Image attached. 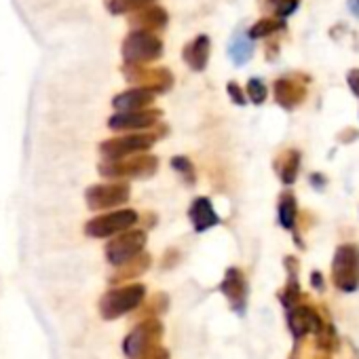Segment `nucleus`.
<instances>
[{"mask_svg": "<svg viewBox=\"0 0 359 359\" xmlns=\"http://www.w3.org/2000/svg\"><path fill=\"white\" fill-rule=\"evenodd\" d=\"M158 140L156 133H144V131H131L112 140H106L100 144V152L104 161H116L135 152H146L152 148V144Z\"/></svg>", "mask_w": 359, "mask_h": 359, "instance_id": "nucleus-5", "label": "nucleus"}, {"mask_svg": "<svg viewBox=\"0 0 359 359\" xmlns=\"http://www.w3.org/2000/svg\"><path fill=\"white\" fill-rule=\"evenodd\" d=\"M220 292L226 296V300L231 302L235 313H243L245 311V302H248V281L245 275L239 269H229L222 283H220Z\"/></svg>", "mask_w": 359, "mask_h": 359, "instance_id": "nucleus-13", "label": "nucleus"}, {"mask_svg": "<svg viewBox=\"0 0 359 359\" xmlns=\"http://www.w3.org/2000/svg\"><path fill=\"white\" fill-rule=\"evenodd\" d=\"M146 245V233L144 231H123L118 233L108 245H106V260L112 266H118L127 260H131L133 256H137L140 252H144Z\"/></svg>", "mask_w": 359, "mask_h": 359, "instance_id": "nucleus-10", "label": "nucleus"}, {"mask_svg": "<svg viewBox=\"0 0 359 359\" xmlns=\"http://www.w3.org/2000/svg\"><path fill=\"white\" fill-rule=\"evenodd\" d=\"M131 197V187L127 182H108V184H93L85 191V201L87 208L93 212H104L112 210L118 205H125Z\"/></svg>", "mask_w": 359, "mask_h": 359, "instance_id": "nucleus-7", "label": "nucleus"}, {"mask_svg": "<svg viewBox=\"0 0 359 359\" xmlns=\"http://www.w3.org/2000/svg\"><path fill=\"white\" fill-rule=\"evenodd\" d=\"M123 74L131 85L144 87L152 93H165L173 87V74L167 68H148L144 64H127L125 62Z\"/></svg>", "mask_w": 359, "mask_h": 359, "instance_id": "nucleus-8", "label": "nucleus"}, {"mask_svg": "<svg viewBox=\"0 0 359 359\" xmlns=\"http://www.w3.org/2000/svg\"><path fill=\"white\" fill-rule=\"evenodd\" d=\"M321 325H323V319L315 306L298 302L292 309H287V327L296 340L304 338L306 334H315Z\"/></svg>", "mask_w": 359, "mask_h": 359, "instance_id": "nucleus-12", "label": "nucleus"}, {"mask_svg": "<svg viewBox=\"0 0 359 359\" xmlns=\"http://www.w3.org/2000/svg\"><path fill=\"white\" fill-rule=\"evenodd\" d=\"M167 22H169L167 11L163 7L154 5V3L152 5H146V7H142L137 11H133L131 13V20H129V24H131L133 30L137 28V30H150V32H156V30L165 28Z\"/></svg>", "mask_w": 359, "mask_h": 359, "instance_id": "nucleus-15", "label": "nucleus"}, {"mask_svg": "<svg viewBox=\"0 0 359 359\" xmlns=\"http://www.w3.org/2000/svg\"><path fill=\"white\" fill-rule=\"evenodd\" d=\"M245 91H248L250 102H254V104H262L266 100V87L260 79H250Z\"/></svg>", "mask_w": 359, "mask_h": 359, "instance_id": "nucleus-27", "label": "nucleus"}, {"mask_svg": "<svg viewBox=\"0 0 359 359\" xmlns=\"http://www.w3.org/2000/svg\"><path fill=\"white\" fill-rule=\"evenodd\" d=\"M348 11H351L355 18H359V0H348Z\"/></svg>", "mask_w": 359, "mask_h": 359, "instance_id": "nucleus-33", "label": "nucleus"}, {"mask_svg": "<svg viewBox=\"0 0 359 359\" xmlns=\"http://www.w3.org/2000/svg\"><path fill=\"white\" fill-rule=\"evenodd\" d=\"M296 7H298V0H277V3H275V9H277L279 20L292 15L296 11Z\"/></svg>", "mask_w": 359, "mask_h": 359, "instance_id": "nucleus-29", "label": "nucleus"}, {"mask_svg": "<svg viewBox=\"0 0 359 359\" xmlns=\"http://www.w3.org/2000/svg\"><path fill=\"white\" fill-rule=\"evenodd\" d=\"M275 169L281 177L283 184H294L298 177V169H300V152L298 150H285L277 161H275Z\"/></svg>", "mask_w": 359, "mask_h": 359, "instance_id": "nucleus-20", "label": "nucleus"}, {"mask_svg": "<svg viewBox=\"0 0 359 359\" xmlns=\"http://www.w3.org/2000/svg\"><path fill=\"white\" fill-rule=\"evenodd\" d=\"M150 256L148 254H144V252H140L137 256H133L131 260H127V262H123V264H118L116 266V271L112 273V277H110V283H123V281H131V279H137L140 275H144L148 269H150Z\"/></svg>", "mask_w": 359, "mask_h": 359, "instance_id": "nucleus-18", "label": "nucleus"}, {"mask_svg": "<svg viewBox=\"0 0 359 359\" xmlns=\"http://www.w3.org/2000/svg\"><path fill=\"white\" fill-rule=\"evenodd\" d=\"M283 20H271V18H264V20H260V22H256L252 28H250V32H248V36L252 39V41H256V39H266V36H273L275 32H279V30H283Z\"/></svg>", "mask_w": 359, "mask_h": 359, "instance_id": "nucleus-23", "label": "nucleus"}, {"mask_svg": "<svg viewBox=\"0 0 359 359\" xmlns=\"http://www.w3.org/2000/svg\"><path fill=\"white\" fill-rule=\"evenodd\" d=\"M184 62L195 70V72H201L205 70L208 62H210V36L201 34L197 36L193 43H189L184 47Z\"/></svg>", "mask_w": 359, "mask_h": 359, "instance_id": "nucleus-19", "label": "nucleus"}, {"mask_svg": "<svg viewBox=\"0 0 359 359\" xmlns=\"http://www.w3.org/2000/svg\"><path fill=\"white\" fill-rule=\"evenodd\" d=\"M131 359H169V351L165 346L156 344V346H152V348H148V351H144V353H140V355H135Z\"/></svg>", "mask_w": 359, "mask_h": 359, "instance_id": "nucleus-28", "label": "nucleus"}, {"mask_svg": "<svg viewBox=\"0 0 359 359\" xmlns=\"http://www.w3.org/2000/svg\"><path fill=\"white\" fill-rule=\"evenodd\" d=\"M163 338V323L156 319V317H150V319H142L133 332H129V336L125 338L123 342V348H125V355L131 359L152 346H156Z\"/></svg>", "mask_w": 359, "mask_h": 359, "instance_id": "nucleus-9", "label": "nucleus"}, {"mask_svg": "<svg viewBox=\"0 0 359 359\" xmlns=\"http://www.w3.org/2000/svg\"><path fill=\"white\" fill-rule=\"evenodd\" d=\"M158 169V158L154 154L146 152H135L116 161H104L100 165V173L108 180H123V177H150Z\"/></svg>", "mask_w": 359, "mask_h": 359, "instance_id": "nucleus-1", "label": "nucleus"}, {"mask_svg": "<svg viewBox=\"0 0 359 359\" xmlns=\"http://www.w3.org/2000/svg\"><path fill=\"white\" fill-rule=\"evenodd\" d=\"M306 97V85L300 83L296 76H283L275 83V100L279 106L292 110L300 106Z\"/></svg>", "mask_w": 359, "mask_h": 359, "instance_id": "nucleus-14", "label": "nucleus"}, {"mask_svg": "<svg viewBox=\"0 0 359 359\" xmlns=\"http://www.w3.org/2000/svg\"><path fill=\"white\" fill-rule=\"evenodd\" d=\"M332 283L346 294L359 290V245L342 243L336 248L332 260Z\"/></svg>", "mask_w": 359, "mask_h": 359, "instance_id": "nucleus-2", "label": "nucleus"}, {"mask_svg": "<svg viewBox=\"0 0 359 359\" xmlns=\"http://www.w3.org/2000/svg\"><path fill=\"white\" fill-rule=\"evenodd\" d=\"M140 222L137 212L133 210H116V212H108L102 214L93 220H89L85 224V235L93 237V239H106L112 235H118L131 226H135Z\"/></svg>", "mask_w": 359, "mask_h": 359, "instance_id": "nucleus-6", "label": "nucleus"}, {"mask_svg": "<svg viewBox=\"0 0 359 359\" xmlns=\"http://www.w3.org/2000/svg\"><path fill=\"white\" fill-rule=\"evenodd\" d=\"M167 306H169V300H167V294H154L152 298H150V302L137 313L142 319H150V317H158V315H163L165 311H167Z\"/></svg>", "mask_w": 359, "mask_h": 359, "instance_id": "nucleus-25", "label": "nucleus"}, {"mask_svg": "<svg viewBox=\"0 0 359 359\" xmlns=\"http://www.w3.org/2000/svg\"><path fill=\"white\" fill-rule=\"evenodd\" d=\"M346 81H348V87L353 89V93L359 95V68L351 70V72L346 74Z\"/></svg>", "mask_w": 359, "mask_h": 359, "instance_id": "nucleus-31", "label": "nucleus"}, {"mask_svg": "<svg viewBox=\"0 0 359 359\" xmlns=\"http://www.w3.org/2000/svg\"><path fill=\"white\" fill-rule=\"evenodd\" d=\"M163 55V41L150 30H133L123 41V57L127 64H148Z\"/></svg>", "mask_w": 359, "mask_h": 359, "instance_id": "nucleus-4", "label": "nucleus"}, {"mask_svg": "<svg viewBox=\"0 0 359 359\" xmlns=\"http://www.w3.org/2000/svg\"><path fill=\"white\" fill-rule=\"evenodd\" d=\"M189 218H191L197 233H205V231L220 224V218H218V214H216V210H214V205H212V201L208 197H197L191 203Z\"/></svg>", "mask_w": 359, "mask_h": 359, "instance_id": "nucleus-17", "label": "nucleus"}, {"mask_svg": "<svg viewBox=\"0 0 359 359\" xmlns=\"http://www.w3.org/2000/svg\"><path fill=\"white\" fill-rule=\"evenodd\" d=\"M311 283H313V287L323 290V279H321V273H319V271H315V273L311 275Z\"/></svg>", "mask_w": 359, "mask_h": 359, "instance_id": "nucleus-32", "label": "nucleus"}, {"mask_svg": "<svg viewBox=\"0 0 359 359\" xmlns=\"http://www.w3.org/2000/svg\"><path fill=\"white\" fill-rule=\"evenodd\" d=\"M252 39L248 36V34H239V36H235V41L231 43V47H229V55H231V60L237 64V66H243L245 62H250L252 60Z\"/></svg>", "mask_w": 359, "mask_h": 359, "instance_id": "nucleus-22", "label": "nucleus"}, {"mask_svg": "<svg viewBox=\"0 0 359 359\" xmlns=\"http://www.w3.org/2000/svg\"><path fill=\"white\" fill-rule=\"evenodd\" d=\"M171 167L182 175L189 184H195V165H193V161L189 158V156H173L171 158Z\"/></svg>", "mask_w": 359, "mask_h": 359, "instance_id": "nucleus-26", "label": "nucleus"}, {"mask_svg": "<svg viewBox=\"0 0 359 359\" xmlns=\"http://www.w3.org/2000/svg\"><path fill=\"white\" fill-rule=\"evenodd\" d=\"M156 100V93L144 89V87H133L129 91L118 93L112 100V106L116 108V112H133V110H144L150 108Z\"/></svg>", "mask_w": 359, "mask_h": 359, "instance_id": "nucleus-16", "label": "nucleus"}, {"mask_svg": "<svg viewBox=\"0 0 359 359\" xmlns=\"http://www.w3.org/2000/svg\"><path fill=\"white\" fill-rule=\"evenodd\" d=\"M296 218H298V205H296V197L285 191L279 197V224L287 231H294L296 226Z\"/></svg>", "mask_w": 359, "mask_h": 359, "instance_id": "nucleus-21", "label": "nucleus"}, {"mask_svg": "<svg viewBox=\"0 0 359 359\" xmlns=\"http://www.w3.org/2000/svg\"><path fill=\"white\" fill-rule=\"evenodd\" d=\"M163 112L156 108H144L133 112H116L108 118V127L112 131H144L152 125H158Z\"/></svg>", "mask_w": 359, "mask_h": 359, "instance_id": "nucleus-11", "label": "nucleus"}, {"mask_svg": "<svg viewBox=\"0 0 359 359\" xmlns=\"http://www.w3.org/2000/svg\"><path fill=\"white\" fill-rule=\"evenodd\" d=\"M144 296H146V287L142 283L114 287L102 296L100 313L108 321L118 319L121 315H127V313H133L135 309H140V304L144 302Z\"/></svg>", "mask_w": 359, "mask_h": 359, "instance_id": "nucleus-3", "label": "nucleus"}, {"mask_svg": "<svg viewBox=\"0 0 359 359\" xmlns=\"http://www.w3.org/2000/svg\"><path fill=\"white\" fill-rule=\"evenodd\" d=\"M152 3L154 0H106V7L112 15H125V13H133Z\"/></svg>", "mask_w": 359, "mask_h": 359, "instance_id": "nucleus-24", "label": "nucleus"}, {"mask_svg": "<svg viewBox=\"0 0 359 359\" xmlns=\"http://www.w3.org/2000/svg\"><path fill=\"white\" fill-rule=\"evenodd\" d=\"M226 91H229V95H231V100H233L235 104L245 106V93L241 91V87H239L235 81H231V83L226 85Z\"/></svg>", "mask_w": 359, "mask_h": 359, "instance_id": "nucleus-30", "label": "nucleus"}]
</instances>
